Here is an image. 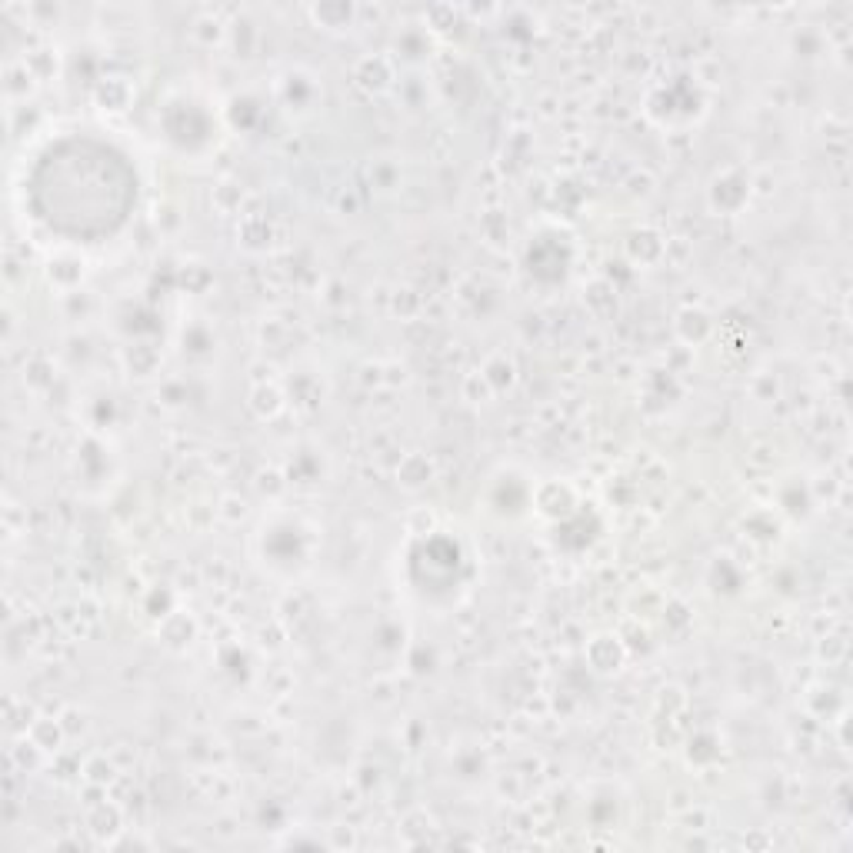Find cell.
<instances>
[{"label":"cell","mask_w":853,"mask_h":853,"mask_svg":"<svg viewBox=\"0 0 853 853\" xmlns=\"http://www.w3.org/2000/svg\"><path fill=\"white\" fill-rule=\"evenodd\" d=\"M254 397H257L254 407L260 410L264 417H274V413L281 410V394H277L274 387H257V394H254Z\"/></svg>","instance_id":"1"}]
</instances>
